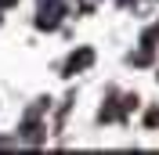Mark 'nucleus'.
<instances>
[{"instance_id":"nucleus-1","label":"nucleus","mask_w":159,"mask_h":155,"mask_svg":"<svg viewBox=\"0 0 159 155\" xmlns=\"http://www.w3.org/2000/svg\"><path fill=\"white\" fill-rule=\"evenodd\" d=\"M90 61H94V51H90V47H83L80 54H72V58H69V65H65V72H76V69H87Z\"/></svg>"},{"instance_id":"nucleus-3","label":"nucleus","mask_w":159,"mask_h":155,"mask_svg":"<svg viewBox=\"0 0 159 155\" xmlns=\"http://www.w3.org/2000/svg\"><path fill=\"white\" fill-rule=\"evenodd\" d=\"M7 4H15V0H0V7H7Z\"/></svg>"},{"instance_id":"nucleus-2","label":"nucleus","mask_w":159,"mask_h":155,"mask_svg":"<svg viewBox=\"0 0 159 155\" xmlns=\"http://www.w3.org/2000/svg\"><path fill=\"white\" fill-rule=\"evenodd\" d=\"M145 126H159V108H148L145 112Z\"/></svg>"}]
</instances>
